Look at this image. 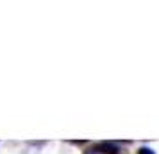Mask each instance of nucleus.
Returning <instances> with one entry per match:
<instances>
[{
  "mask_svg": "<svg viewBox=\"0 0 159 154\" xmlns=\"http://www.w3.org/2000/svg\"><path fill=\"white\" fill-rule=\"evenodd\" d=\"M93 151L98 154H118L120 152V147L115 142H98L93 147Z\"/></svg>",
  "mask_w": 159,
  "mask_h": 154,
  "instance_id": "obj_1",
  "label": "nucleus"
},
{
  "mask_svg": "<svg viewBox=\"0 0 159 154\" xmlns=\"http://www.w3.org/2000/svg\"><path fill=\"white\" fill-rule=\"evenodd\" d=\"M138 154H156V152L152 151L150 147H141V149L138 151Z\"/></svg>",
  "mask_w": 159,
  "mask_h": 154,
  "instance_id": "obj_2",
  "label": "nucleus"
}]
</instances>
